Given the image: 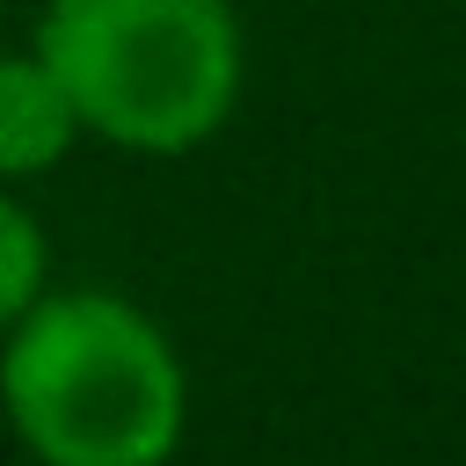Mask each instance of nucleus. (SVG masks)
Here are the masks:
<instances>
[{"label": "nucleus", "instance_id": "f257e3e1", "mask_svg": "<svg viewBox=\"0 0 466 466\" xmlns=\"http://www.w3.org/2000/svg\"><path fill=\"white\" fill-rule=\"evenodd\" d=\"M0 408L44 466H167L182 444V357L116 291H36L7 320Z\"/></svg>", "mask_w": 466, "mask_h": 466}, {"label": "nucleus", "instance_id": "f03ea898", "mask_svg": "<svg viewBox=\"0 0 466 466\" xmlns=\"http://www.w3.org/2000/svg\"><path fill=\"white\" fill-rule=\"evenodd\" d=\"M29 51L87 138L153 160L218 138L248 80L233 0H44Z\"/></svg>", "mask_w": 466, "mask_h": 466}, {"label": "nucleus", "instance_id": "7ed1b4c3", "mask_svg": "<svg viewBox=\"0 0 466 466\" xmlns=\"http://www.w3.org/2000/svg\"><path fill=\"white\" fill-rule=\"evenodd\" d=\"M80 116L36 51H0V182L51 175L80 146Z\"/></svg>", "mask_w": 466, "mask_h": 466}, {"label": "nucleus", "instance_id": "20e7f679", "mask_svg": "<svg viewBox=\"0 0 466 466\" xmlns=\"http://www.w3.org/2000/svg\"><path fill=\"white\" fill-rule=\"evenodd\" d=\"M44 269H51L44 226H36V211L0 182V335H7V320L29 313V299L44 291Z\"/></svg>", "mask_w": 466, "mask_h": 466}, {"label": "nucleus", "instance_id": "39448f33", "mask_svg": "<svg viewBox=\"0 0 466 466\" xmlns=\"http://www.w3.org/2000/svg\"><path fill=\"white\" fill-rule=\"evenodd\" d=\"M0 15H7V0H0Z\"/></svg>", "mask_w": 466, "mask_h": 466}]
</instances>
